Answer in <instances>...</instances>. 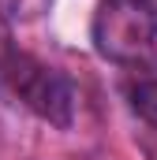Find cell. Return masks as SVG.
<instances>
[{"mask_svg":"<svg viewBox=\"0 0 157 160\" xmlns=\"http://www.w3.org/2000/svg\"><path fill=\"white\" fill-rule=\"evenodd\" d=\"M52 0H0V19L8 26H26L38 22L41 15H49Z\"/></svg>","mask_w":157,"mask_h":160,"instance_id":"4","label":"cell"},{"mask_svg":"<svg viewBox=\"0 0 157 160\" xmlns=\"http://www.w3.org/2000/svg\"><path fill=\"white\" fill-rule=\"evenodd\" d=\"M94 48L120 67L154 63L157 52V8L146 0H101L94 11Z\"/></svg>","mask_w":157,"mask_h":160,"instance_id":"2","label":"cell"},{"mask_svg":"<svg viewBox=\"0 0 157 160\" xmlns=\"http://www.w3.org/2000/svg\"><path fill=\"white\" fill-rule=\"evenodd\" d=\"M146 4H154V8H157V0H146Z\"/></svg>","mask_w":157,"mask_h":160,"instance_id":"5","label":"cell"},{"mask_svg":"<svg viewBox=\"0 0 157 160\" xmlns=\"http://www.w3.org/2000/svg\"><path fill=\"white\" fill-rule=\"evenodd\" d=\"M0 86L26 104L38 119L52 127H71L75 119V86L68 75H60L56 67H45L30 52L15 48L8 38H0Z\"/></svg>","mask_w":157,"mask_h":160,"instance_id":"1","label":"cell"},{"mask_svg":"<svg viewBox=\"0 0 157 160\" xmlns=\"http://www.w3.org/2000/svg\"><path fill=\"white\" fill-rule=\"evenodd\" d=\"M127 101H131V108H135L146 123L157 127V63L131 67V78H127Z\"/></svg>","mask_w":157,"mask_h":160,"instance_id":"3","label":"cell"}]
</instances>
